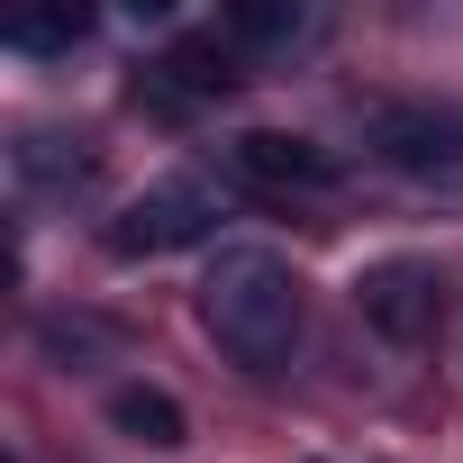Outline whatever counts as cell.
I'll use <instances>...</instances> for the list:
<instances>
[{"label": "cell", "instance_id": "obj_10", "mask_svg": "<svg viewBox=\"0 0 463 463\" xmlns=\"http://www.w3.org/2000/svg\"><path fill=\"white\" fill-rule=\"evenodd\" d=\"M91 37V10H19L10 28H0V46H19V55H64V46H82Z\"/></svg>", "mask_w": 463, "mask_h": 463}, {"label": "cell", "instance_id": "obj_7", "mask_svg": "<svg viewBox=\"0 0 463 463\" xmlns=\"http://www.w3.org/2000/svg\"><path fill=\"white\" fill-rule=\"evenodd\" d=\"M109 427H118L128 445H146V454H182V445H191V418H182V400H173V391H146V382L109 391Z\"/></svg>", "mask_w": 463, "mask_h": 463}, {"label": "cell", "instance_id": "obj_1", "mask_svg": "<svg viewBox=\"0 0 463 463\" xmlns=\"http://www.w3.org/2000/svg\"><path fill=\"white\" fill-rule=\"evenodd\" d=\"M300 318H309L300 273L273 246H218V264L200 282V327L218 336V354H237L246 373H273V364H291Z\"/></svg>", "mask_w": 463, "mask_h": 463}, {"label": "cell", "instance_id": "obj_5", "mask_svg": "<svg viewBox=\"0 0 463 463\" xmlns=\"http://www.w3.org/2000/svg\"><path fill=\"white\" fill-rule=\"evenodd\" d=\"M227 46L218 37H182V46H164L146 73H137V100L155 109V118H191V109H209V100H227Z\"/></svg>", "mask_w": 463, "mask_h": 463}, {"label": "cell", "instance_id": "obj_4", "mask_svg": "<svg viewBox=\"0 0 463 463\" xmlns=\"http://www.w3.org/2000/svg\"><path fill=\"white\" fill-rule=\"evenodd\" d=\"M354 309H364L373 336H391V345H427L436 318H445V282H436V264H418V255H382V264L354 273Z\"/></svg>", "mask_w": 463, "mask_h": 463}, {"label": "cell", "instance_id": "obj_2", "mask_svg": "<svg viewBox=\"0 0 463 463\" xmlns=\"http://www.w3.org/2000/svg\"><path fill=\"white\" fill-rule=\"evenodd\" d=\"M218 218H227V191L209 173H173L155 191H137L118 218H109V255L118 264H146V255H182L200 237H218Z\"/></svg>", "mask_w": 463, "mask_h": 463}, {"label": "cell", "instance_id": "obj_8", "mask_svg": "<svg viewBox=\"0 0 463 463\" xmlns=\"http://www.w3.org/2000/svg\"><path fill=\"white\" fill-rule=\"evenodd\" d=\"M218 28L237 46H255V55H291V46L318 37V10H300V0H227Z\"/></svg>", "mask_w": 463, "mask_h": 463}, {"label": "cell", "instance_id": "obj_6", "mask_svg": "<svg viewBox=\"0 0 463 463\" xmlns=\"http://www.w3.org/2000/svg\"><path fill=\"white\" fill-rule=\"evenodd\" d=\"M227 164H237V182H255V191H327L336 182V155L309 146V137H282V128H246L227 146Z\"/></svg>", "mask_w": 463, "mask_h": 463}, {"label": "cell", "instance_id": "obj_3", "mask_svg": "<svg viewBox=\"0 0 463 463\" xmlns=\"http://www.w3.org/2000/svg\"><path fill=\"white\" fill-rule=\"evenodd\" d=\"M364 146L400 182H463V118L436 109V100H382L364 118Z\"/></svg>", "mask_w": 463, "mask_h": 463}, {"label": "cell", "instance_id": "obj_9", "mask_svg": "<svg viewBox=\"0 0 463 463\" xmlns=\"http://www.w3.org/2000/svg\"><path fill=\"white\" fill-rule=\"evenodd\" d=\"M10 173H19V191H82L91 182V155H82V137L28 128V137H10Z\"/></svg>", "mask_w": 463, "mask_h": 463}]
</instances>
